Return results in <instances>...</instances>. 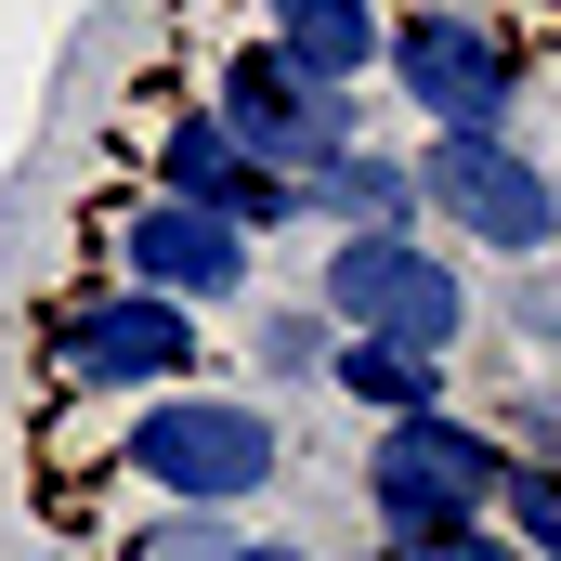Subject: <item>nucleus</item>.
<instances>
[{"mask_svg": "<svg viewBox=\"0 0 561 561\" xmlns=\"http://www.w3.org/2000/svg\"><path fill=\"white\" fill-rule=\"evenodd\" d=\"M209 366V327L144 300V287H79L26 327V379L53 405H144V392H196Z\"/></svg>", "mask_w": 561, "mask_h": 561, "instance_id": "obj_1", "label": "nucleus"}, {"mask_svg": "<svg viewBox=\"0 0 561 561\" xmlns=\"http://www.w3.org/2000/svg\"><path fill=\"white\" fill-rule=\"evenodd\" d=\"M105 470L157 483V510H249L287 470V431H275V405H249V392H144V405H118V431H105Z\"/></svg>", "mask_w": 561, "mask_h": 561, "instance_id": "obj_2", "label": "nucleus"}, {"mask_svg": "<svg viewBox=\"0 0 561 561\" xmlns=\"http://www.w3.org/2000/svg\"><path fill=\"white\" fill-rule=\"evenodd\" d=\"M496 483H510V431L470 419H392L366 444V510H379V549H457L496 523Z\"/></svg>", "mask_w": 561, "mask_h": 561, "instance_id": "obj_3", "label": "nucleus"}, {"mask_svg": "<svg viewBox=\"0 0 561 561\" xmlns=\"http://www.w3.org/2000/svg\"><path fill=\"white\" fill-rule=\"evenodd\" d=\"M379 66H392V92L431 131H510V105H523V39L483 0H405V13H379Z\"/></svg>", "mask_w": 561, "mask_h": 561, "instance_id": "obj_4", "label": "nucleus"}, {"mask_svg": "<svg viewBox=\"0 0 561 561\" xmlns=\"http://www.w3.org/2000/svg\"><path fill=\"white\" fill-rule=\"evenodd\" d=\"M419 157V222H457L470 249H496L510 275L561 249V196H549V157L510 131H431L405 144Z\"/></svg>", "mask_w": 561, "mask_h": 561, "instance_id": "obj_5", "label": "nucleus"}, {"mask_svg": "<svg viewBox=\"0 0 561 561\" xmlns=\"http://www.w3.org/2000/svg\"><path fill=\"white\" fill-rule=\"evenodd\" d=\"M313 313L340 340H405V353H457L470 340V275L457 249H419V236H340L313 262Z\"/></svg>", "mask_w": 561, "mask_h": 561, "instance_id": "obj_6", "label": "nucleus"}, {"mask_svg": "<svg viewBox=\"0 0 561 561\" xmlns=\"http://www.w3.org/2000/svg\"><path fill=\"white\" fill-rule=\"evenodd\" d=\"M209 131L236 144V157H262L275 183H300V170H327L340 144H366V105H353L340 79L287 66L275 39H236V53L209 66Z\"/></svg>", "mask_w": 561, "mask_h": 561, "instance_id": "obj_7", "label": "nucleus"}, {"mask_svg": "<svg viewBox=\"0 0 561 561\" xmlns=\"http://www.w3.org/2000/svg\"><path fill=\"white\" fill-rule=\"evenodd\" d=\"M249 236L236 222H209V209H183V196H118L105 209V287H144V300H170V313H209V300H249Z\"/></svg>", "mask_w": 561, "mask_h": 561, "instance_id": "obj_8", "label": "nucleus"}, {"mask_svg": "<svg viewBox=\"0 0 561 561\" xmlns=\"http://www.w3.org/2000/svg\"><path fill=\"white\" fill-rule=\"evenodd\" d=\"M131 170H144V196H183V209L236 222L249 249L300 222V183H275L262 157H236V144L209 131V105H183V118H157V131H131Z\"/></svg>", "mask_w": 561, "mask_h": 561, "instance_id": "obj_9", "label": "nucleus"}, {"mask_svg": "<svg viewBox=\"0 0 561 561\" xmlns=\"http://www.w3.org/2000/svg\"><path fill=\"white\" fill-rule=\"evenodd\" d=\"M300 222H327V236H419V157L405 144H340L327 170H300Z\"/></svg>", "mask_w": 561, "mask_h": 561, "instance_id": "obj_10", "label": "nucleus"}, {"mask_svg": "<svg viewBox=\"0 0 561 561\" xmlns=\"http://www.w3.org/2000/svg\"><path fill=\"white\" fill-rule=\"evenodd\" d=\"M262 13H275L262 39H275L287 66H313V79H340V92L379 66V0H262Z\"/></svg>", "mask_w": 561, "mask_h": 561, "instance_id": "obj_11", "label": "nucleus"}, {"mask_svg": "<svg viewBox=\"0 0 561 561\" xmlns=\"http://www.w3.org/2000/svg\"><path fill=\"white\" fill-rule=\"evenodd\" d=\"M327 392H353L379 431H392V419H431V405H444V353H405V340H340V353H327Z\"/></svg>", "mask_w": 561, "mask_h": 561, "instance_id": "obj_12", "label": "nucleus"}, {"mask_svg": "<svg viewBox=\"0 0 561 561\" xmlns=\"http://www.w3.org/2000/svg\"><path fill=\"white\" fill-rule=\"evenodd\" d=\"M327 353H340V327H327L313 300H275V313L249 327V366H262L275 392H300V379H327Z\"/></svg>", "mask_w": 561, "mask_h": 561, "instance_id": "obj_13", "label": "nucleus"}, {"mask_svg": "<svg viewBox=\"0 0 561 561\" xmlns=\"http://www.w3.org/2000/svg\"><path fill=\"white\" fill-rule=\"evenodd\" d=\"M496 536L523 561H561V470L549 457H510V483H496Z\"/></svg>", "mask_w": 561, "mask_h": 561, "instance_id": "obj_14", "label": "nucleus"}, {"mask_svg": "<svg viewBox=\"0 0 561 561\" xmlns=\"http://www.w3.org/2000/svg\"><path fill=\"white\" fill-rule=\"evenodd\" d=\"M236 549H249L236 510H157V523L118 536V561H236Z\"/></svg>", "mask_w": 561, "mask_h": 561, "instance_id": "obj_15", "label": "nucleus"}, {"mask_svg": "<svg viewBox=\"0 0 561 561\" xmlns=\"http://www.w3.org/2000/svg\"><path fill=\"white\" fill-rule=\"evenodd\" d=\"M236 561H327V549H287V536H249Z\"/></svg>", "mask_w": 561, "mask_h": 561, "instance_id": "obj_16", "label": "nucleus"}, {"mask_svg": "<svg viewBox=\"0 0 561 561\" xmlns=\"http://www.w3.org/2000/svg\"><path fill=\"white\" fill-rule=\"evenodd\" d=\"M379 561H457V549H379Z\"/></svg>", "mask_w": 561, "mask_h": 561, "instance_id": "obj_17", "label": "nucleus"}, {"mask_svg": "<svg viewBox=\"0 0 561 561\" xmlns=\"http://www.w3.org/2000/svg\"><path fill=\"white\" fill-rule=\"evenodd\" d=\"M549 196H561V170H549Z\"/></svg>", "mask_w": 561, "mask_h": 561, "instance_id": "obj_18", "label": "nucleus"}]
</instances>
